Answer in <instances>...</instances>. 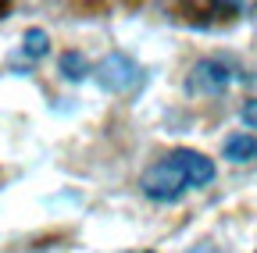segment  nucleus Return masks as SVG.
I'll use <instances>...</instances> for the list:
<instances>
[{"instance_id": "1", "label": "nucleus", "mask_w": 257, "mask_h": 253, "mask_svg": "<svg viewBox=\"0 0 257 253\" xmlns=\"http://www.w3.org/2000/svg\"><path fill=\"white\" fill-rule=\"evenodd\" d=\"M218 175L214 161L200 150H189V146H175L168 153H161L157 161H150L140 175V193L150 203H179L182 196L197 193V189L211 185Z\"/></svg>"}, {"instance_id": "2", "label": "nucleus", "mask_w": 257, "mask_h": 253, "mask_svg": "<svg viewBox=\"0 0 257 253\" xmlns=\"http://www.w3.org/2000/svg\"><path fill=\"white\" fill-rule=\"evenodd\" d=\"M246 82H253V72L236 54H211V57H200L189 68L186 93L189 97H200V100H214V97H225V93H232Z\"/></svg>"}, {"instance_id": "3", "label": "nucleus", "mask_w": 257, "mask_h": 253, "mask_svg": "<svg viewBox=\"0 0 257 253\" xmlns=\"http://www.w3.org/2000/svg\"><path fill=\"white\" fill-rule=\"evenodd\" d=\"M93 79H96V86H100L104 93L128 97V93H136V89L147 82V72H143V65H140L133 54L111 50V54H104V57L93 65Z\"/></svg>"}, {"instance_id": "4", "label": "nucleus", "mask_w": 257, "mask_h": 253, "mask_svg": "<svg viewBox=\"0 0 257 253\" xmlns=\"http://www.w3.org/2000/svg\"><path fill=\"white\" fill-rule=\"evenodd\" d=\"M221 153H225V161H232V164H250V161H257V136L253 132H232L225 139Z\"/></svg>"}, {"instance_id": "5", "label": "nucleus", "mask_w": 257, "mask_h": 253, "mask_svg": "<svg viewBox=\"0 0 257 253\" xmlns=\"http://www.w3.org/2000/svg\"><path fill=\"white\" fill-rule=\"evenodd\" d=\"M57 72H61V79H68V82H82V79L93 75V65L86 61L82 50H64L57 57Z\"/></svg>"}, {"instance_id": "6", "label": "nucleus", "mask_w": 257, "mask_h": 253, "mask_svg": "<svg viewBox=\"0 0 257 253\" xmlns=\"http://www.w3.org/2000/svg\"><path fill=\"white\" fill-rule=\"evenodd\" d=\"M47 54H50V36L43 33V29H29V33L22 36L18 57H25V65H36V61H43Z\"/></svg>"}, {"instance_id": "7", "label": "nucleus", "mask_w": 257, "mask_h": 253, "mask_svg": "<svg viewBox=\"0 0 257 253\" xmlns=\"http://www.w3.org/2000/svg\"><path fill=\"white\" fill-rule=\"evenodd\" d=\"M239 121H243V129L257 136V97H250L243 107H239Z\"/></svg>"}, {"instance_id": "8", "label": "nucleus", "mask_w": 257, "mask_h": 253, "mask_svg": "<svg viewBox=\"0 0 257 253\" xmlns=\"http://www.w3.org/2000/svg\"><path fill=\"white\" fill-rule=\"evenodd\" d=\"M186 253H225L221 246H214V242H197V246H189Z\"/></svg>"}, {"instance_id": "9", "label": "nucleus", "mask_w": 257, "mask_h": 253, "mask_svg": "<svg viewBox=\"0 0 257 253\" xmlns=\"http://www.w3.org/2000/svg\"><path fill=\"white\" fill-rule=\"evenodd\" d=\"M140 253H154V249H140Z\"/></svg>"}, {"instance_id": "10", "label": "nucleus", "mask_w": 257, "mask_h": 253, "mask_svg": "<svg viewBox=\"0 0 257 253\" xmlns=\"http://www.w3.org/2000/svg\"><path fill=\"white\" fill-rule=\"evenodd\" d=\"M253 253H257V249H253Z\"/></svg>"}]
</instances>
